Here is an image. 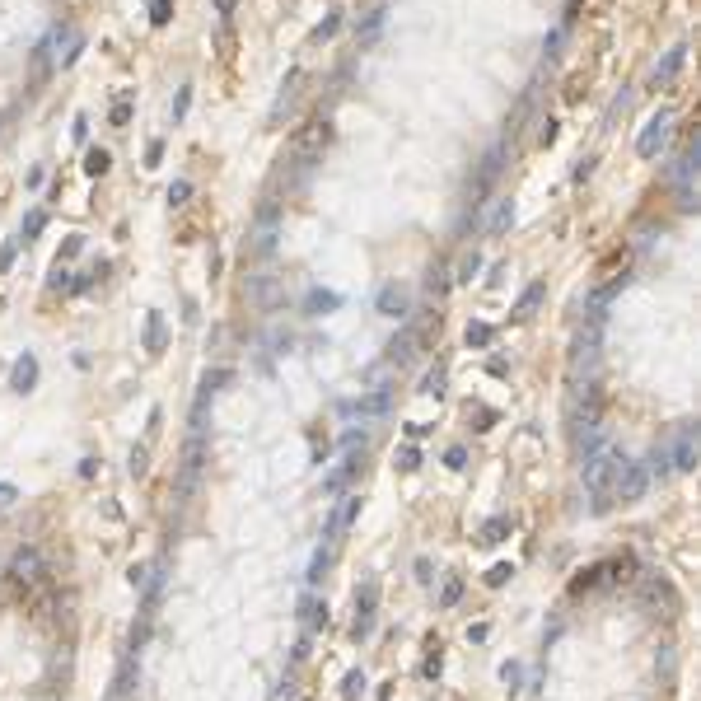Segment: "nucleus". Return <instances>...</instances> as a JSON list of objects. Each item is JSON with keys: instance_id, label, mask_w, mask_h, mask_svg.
I'll return each instance as SVG.
<instances>
[{"instance_id": "1", "label": "nucleus", "mask_w": 701, "mask_h": 701, "mask_svg": "<svg viewBox=\"0 0 701 701\" xmlns=\"http://www.w3.org/2000/svg\"><path fill=\"white\" fill-rule=\"evenodd\" d=\"M580 467H585V487L594 496V514H603L612 505V482H617V467H622V449L603 445L599 454H589Z\"/></svg>"}, {"instance_id": "2", "label": "nucleus", "mask_w": 701, "mask_h": 701, "mask_svg": "<svg viewBox=\"0 0 701 701\" xmlns=\"http://www.w3.org/2000/svg\"><path fill=\"white\" fill-rule=\"evenodd\" d=\"M327 141H332L327 122H323V117H313V122H304L300 131H295V141H290V155H295V164H313V159H323Z\"/></svg>"}, {"instance_id": "3", "label": "nucleus", "mask_w": 701, "mask_h": 701, "mask_svg": "<svg viewBox=\"0 0 701 701\" xmlns=\"http://www.w3.org/2000/svg\"><path fill=\"white\" fill-rule=\"evenodd\" d=\"M5 575H10L19 589H38V585L47 580V561H43V552H38V547H19V552L10 557V570H5Z\"/></svg>"}, {"instance_id": "4", "label": "nucleus", "mask_w": 701, "mask_h": 701, "mask_svg": "<svg viewBox=\"0 0 701 701\" xmlns=\"http://www.w3.org/2000/svg\"><path fill=\"white\" fill-rule=\"evenodd\" d=\"M646 487H650L646 463H636V458H622V467H617V482H612V501L631 505V501H641V496H646Z\"/></svg>"}, {"instance_id": "5", "label": "nucleus", "mask_w": 701, "mask_h": 701, "mask_svg": "<svg viewBox=\"0 0 701 701\" xmlns=\"http://www.w3.org/2000/svg\"><path fill=\"white\" fill-rule=\"evenodd\" d=\"M668 126H673V117H668V112L659 108L655 117H650V122L641 126V136H636V155H641V159H655L659 150L668 145Z\"/></svg>"}, {"instance_id": "6", "label": "nucleus", "mask_w": 701, "mask_h": 701, "mask_svg": "<svg viewBox=\"0 0 701 701\" xmlns=\"http://www.w3.org/2000/svg\"><path fill=\"white\" fill-rule=\"evenodd\" d=\"M276 224H281V206H276V201H267V206L257 211V229H253V253L257 257L276 253Z\"/></svg>"}, {"instance_id": "7", "label": "nucleus", "mask_w": 701, "mask_h": 701, "mask_svg": "<svg viewBox=\"0 0 701 701\" xmlns=\"http://www.w3.org/2000/svg\"><path fill=\"white\" fill-rule=\"evenodd\" d=\"M668 463H673V472H692L697 467V425H678V440L668 449Z\"/></svg>"}, {"instance_id": "8", "label": "nucleus", "mask_w": 701, "mask_h": 701, "mask_svg": "<svg viewBox=\"0 0 701 701\" xmlns=\"http://www.w3.org/2000/svg\"><path fill=\"white\" fill-rule=\"evenodd\" d=\"M374 309L384 313V318H407V313H412V295H407V286H398V281H388V286L379 290Z\"/></svg>"}, {"instance_id": "9", "label": "nucleus", "mask_w": 701, "mask_h": 701, "mask_svg": "<svg viewBox=\"0 0 701 701\" xmlns=\"http://www.w3.org/2000/svg\"><path fill=\"white\" fill-rule=\"evenodd\" d=\"M201 458H206V435H201V430H192L188 454H183V496H188V491L197 487V477H201Z\"/></svg>"}, {"instance_id": "10", "label": "nucleus", "mask_w": 701, "mask_h": 701, "mask_svg": "<svg viewBox=\"0 0 701 701\" xmlns=\"http://www.w3.org/2000/svg\"><path fill=\"white\" fill-rule=\"evenodd\" d=\"M416 346H421V332H416V327H402V332L388 342V356H384V360H388V365H398V369L412 365V360H416Z\"/></svg>"}, {"instance_id": "11", "label": "nucleus", "mask_w": 701, "mask_h": 701, "mask_svg": "<svg viewBox=\"0 0 701 701\" xmlns=\"http://www.w3.org/2000/svg\"><path fill=\"white\" fill-rule=\"evenodd\" d=\"M543 300H547V281H528V286L519 290V300H514V313H510V318H514V323H528Z\"/></svg>"}, {"instance_id": "12", "label": "nucleus", "mask_w": 701, "mask_h": 701, "mask_svg": "<svg viewBox=\"0 0 701 701\" xmlns=\"http://www.w3.org/2000/svg\"><path fill=\"white\" fill-rule=\"evenodd\" d=\"M388 407H393V388H374L360 402H342V412H351V416H388Z\"/></svg>"}, {"instance_id": "13", "label": "nucleus", "mask_w": 701, "mask_h": 701, "mask_svg": "<svg viewBox=\"0 0 701 701\" xmlns=\"http://www.w3.org/2000/svg\"><path fill=\"white\" fill-rule=\"evenodd\" d=\"M360 467H365V463H360V458H346L342 467H332V472H327V477H323V491H327V496H342V491H346V487H351V482L360 477Z\"/></svg>"}, {"instance_id": "14", "label": "nucleus", "mask_w": 701, "mask_h": 701, "mask_svg": "<svg viewBox=\"0 0 701 701\" xmlns=\"http://www.w3.org/2000/svg\"><path fill=\"white\" fill-rule=\"evenodd\" d=\"M10 384H14V393H33V384H38V356H19V360H14Z\"/></svg>"}, {"instance_id": "15", "label": "nucleus", "mask_w": 701, "mask_h": 701, "mask_svg": "<svg viewBox=\"0 0 701 701\" xmlns=\"http://www.w3.org/2000/svg\"><path fill=\"white\" fill-rule=\"evenodd\" d=\"M145 351H150V356L164 351V313H159V309L145 313Z\"/></svg>"}, {"instance_id": "16", "label": "nucleus", "mask_w": 701, "mask_h": 701, "mask_svg": "<svg viewBox=\"0 0 701 701\" xmlns=\"http://www.w3.org/2000/svg\"><path fill=\"white\" fill-rule=\"evenodd\" d=\"M510 220H514V206H510V197H505V201H496V211H491V220H487V234L501 239V234L510 229Z\"/></svg>"}, {"instance_id": "17", "label": "nucleus", "mask_w": 701, "mask_h": 701, "mask_svg": "<svg viewBox=\"0 0 701 701\" xmlns=\"http://www.w3.org/2000/svg\"><path fill=\"white\" fill-rule=\"evenodd\" d=\"M683 61H688V47L678 43V47H673V52L664 56V66L655 70V85H668V80H673V75H678V70H683Z\"/></svg>"}, {"instance_id": "18", "label": "nucleus", "mask_w": 701, "mask_h": 701, "mask_svg": "<svg viewBox=\"0 0 701 701\" xmlns=\"http://www.w3.org/2000/svg\"><path fill=\"white\" fill-rule=\"evenodd\" d=\"M304 309L309 313H332V309H342V295H332V290H309Z\"/></svg>"}, {"instance_id": "19", "label": "nucleus", "mask_w": 701, "mask_h": 701, "mask_svg": "<svg viewBox=\"0 0 701 701\" xmlns=\"http://www.w3.org/2000/svg\"><path fill=\"white\" fill-rule=\"evenodd\" d=\"M505 533H510V519H505V514H496V519H487V523H482V533H477V543H487V547H496V543H505Z\"/></svg>"}, {"instance_id": "20", "label": "nucleus", "mask_w": 701, "mask_h": 701, "mask_svg": "<svg viewBox=\"0 0 701 701\" xmlns=\"http://www.w3.org/2000/svg\"><path fill=\"white\" fill-rule=\"evenodd\" d=\"M43 229H47V211L38 206V211H28V215H23V224H19V244H28V239H38Z\"/></svg>"}, {"instance_id": "21", "label": "nucleus", "mask_w": 701, "mask_h": 701, "mask_svg": "<svg viewBox=\"0 0 701 701\" xmlns=\"http://www.w3.org/2000/svg\"><path fill=\"white\" fill-rule=\"evenodd\" d=\"M300 612H304V626H309V631H313V626H318V622H327V608H323V603H318V599H313V594H304Z\"/></svg>"}, {"instance_id": "22", "label": "nucleus", "mask_w": 701, "mask_h": 701, "mask_svg": "<svg viewBox=\"0 0 701 701\" xmlns=\"http://www.w3.org/2000/svg\"><path fill=\"white\" fill-rule=\"evenodd\" d=\"M108 168H112V155H108V150H89V155H85V173H89V178H103Z\"/></svg>"}, {"instance_id": "23", "label": "nucleus", "mask_w": 701, "mask_h": 701, "mask_svg": "<svg viewBox=\"0 0 701 701\" xmlns=\"http://www.w3.org/2000/svg\"><path fill=\"white\" fill-rule=\"evenodd\" d=\"M467 346H477V351H482V346H491V342H496V327H491V323H467Z\"/></svg>"}, {"instance_id": "24", "label": "nucleus", "mask_w": 701, "mask_h": 701, "mask_svg": "<svg viewBox=\"0 0 701 701\" xmlns=\"http://www.w3.org/2000/svg\"><path fill=\"white\" fill-rule=\"evenodd\" d=\"M445 379H449V369H445V365H435L430 374L421 379V393H425V398H440V393H445Z\"/></svg>"}, {"instance_id": "25", "label": "nucleus", "mask_w": 701, "mask_h": 701, "mask_svg": "<svg viewBox=\"0 0 701 701\" xmlns=\"http://www.w3.org/2000/svg\"><path fill=\"white\" fill-rule=\"evenodd\" d=\"M327 557H332V547H318V552H313V561H309V575H304V580H309V585H318V580H323V570H327Z\"/></svg>"}, {"instance_id": "26", "label": "nucleus", "mask_w": 701, "mask_h": 701, "mask_svg": "<svg viewBox=\"0 0 701 701\" xmlns=\"http://www.w3.org/2000/svg\"><path fill=\"white\" fill-rule=\"evenodd\" d=\"M379 603V580H365V589L356 594V612H374Z\"/></svg>"}, {"instance_id": "27", "label": "nucleus", "mask_w": 701, "mask_h": 701, "mask_svg": "<svg viewBox=\"0 0 701 701\" xmlns=\"http://www.w3.org/2000/svg\"><path fill=\"white\" fill-rule=\"evenodd\" d=\"M458 599H463V580L449 575V580H445V589H440V608H454Z\"/></svg>"}, {"instance_id": "28", "label": "nucleus", "mask_w": 701, "mask_h": 701, "mask_svg": "<svg viewBox=\"0 0 701 701\" xmlns=\"http://www.w3.org/2000/svg\"><path fill=\"white\" fill-rule=\"evenodd\" d=\"M168 19H173V0H150V23H155V28H164Z\"/></svg>"}, {"instance_id": "29", "label": "nucleus", "mask_w": 701, "mask_h": 701, "mask_svg": "<svg viewBox=\"0 0 701 701\" xmlns=\"http://www.w3.org/2000/svg\"><path fill=\"white\" fill-rule=\"evenodd\" d=\"M356 514H360V496H346V501L337 505V519H342V528H351V523H356Z\"/></svg>"}, {"instance_id": "30", "label": "nucleus", "mask_w": 701, "mask_h": 701, "mask_svg": "<svg viewBox=\"0 0 701 701\" xmlns=\"http://www.w3.org/2000/svg\"><path fill=\"white\" fill-rule=\"evenodd\" d=\"M650 477H668V472H673V463H668V449H655V454H650V467H646Z\"/></svg>"}, {"instance_id": "31", "label": "nucleus", "mask_w": 701, "mask_h": 701, "mask_svg": "<svg viewBox=\"0 0 701 701\" xmlns=\"http://www.w3.org/2000/svg\"><path fill=\"white\" fill-rule=\"evenodd\" d=\"M398 467H402V472H416V467H421V449H416V445H402L398 449Z\"/></svg>"}, {"instance_id": "32", "label": "nucleus", "mask_w": 701, "mask_h": 701, "mask_svg": "<svg viewBox=\"0 0 701 701\" xmlns=\"http://www.w3.org/2000/svg\"><path fill=\"white\" fill-rule=\"evenodd\" d=\"M482 271V253H463V262H458V281H472Z\"/></svg>"}, {"instance_id": "33", "label": "nucleus", "mask_w": 701, "mask_h": 701, "mask_svg": "<svg viewBox=\"0 0 701 701\" xmlns=\"http://www.w3.org/2000/svg\"><path fill=\"white\" fill-rule=\"evenodd\" d=\"M108 122H112V126H126V122H131V99H126V94L112 103V117H108Z\"/></svg>"}, {"instance_id": "34", "label": "nucleus", "mask_w": 701, "mask_h": 701, "mask_svg": "<svg viewBox=\"0 0 701 701\" xmlns=\"http://www.w3.org/2000/svg\"><path fill=\"white\" fill-rule=\"evenodd\" d=\"M188 197H192V183L188 178H178L173 188H168V206H188Z\"/></svg>"}, {"instance_id": "35", "label": "nucleus", "mask_w": 701, "mask_h": 701, "mask_svg": "<svg viewBox=\"0 0 701 701\" xmlns=\"http://www.w3.org/2000/svg\"><path fill=\"white\" fill-rule=\"evenodd\" d=\"M510 575H514V566H510V561H501V566H491V570H487V585H491V589H501Z\"/></svg>"}, {"instance_id": "36", "label": "nucleus", "mask_w": 701, "mask_h": 701, "mask_svg": "<svg viewBox=\"0 0 701 701\" xmlns=\"http://www.w3.org/2000/svg\"><path fill=\"white\" fill-rule=\"evenodd\" d=\"M369 631H374V612H356V622H351V636H356V641H365Z\"/></svg>"}, {"instance_id": "37", "label": "nucleus", "mask_w": 701, "mask_h": 701, "mask_svg": "<svg viewBox=\"0 0 701 701\" xmlns=\"http://www.w3.org/2000/svg\"><path fill=\"white\" fill-rule=\"evenodd\" d=\"M360 688H365V673L356 668V673H346V683H342V697H346V701H351V697H360Z\"/></svg>"}, {"instance_id": "38", "label": "nucleus", "mask_w": 701, "mask_h": 701, "mask_svg": "<svg viewBox=\"0 0 701 701\" xmlns=\"http://www.w3.org/2000/svg\"><path fill=\"white\" fill-rule=\"evenodd\" d=\"M188 108H192V89L183 85V89H178V99H173V122H183V117H188Z\"/></svg>"}, {"instance_id": "39", "label": "nucleus", "mask_w": 701, "mask_h": 701, "mask_svg": "<svg viewBox=\"0 0 701 701\" xmlns=\"http://www.w3.org/2000/svg\"><path fill=\"white\" fill-rule=\"evenodd\" d=\"M47 286H52V290H70V271L61 267V262H56V267H52V276H47Z\"/></svg>"}, {"instance_id": "40", "label": "nucleus", "mask_w": 701, "mask_h": 701, "mask_svg": "<svg viewBox=\"0 0 701 701\" xmlns=\"http://www.w3.org/2000/svg\"><path fill=\"white\" fill-rule=\"evenodd\" d=\"M159 159H164V141H159V136H155V141L145 145V168H155Z\"/></svg>"}, {"instance_id": "41", "label": "nucleus", "mask_w": 701, "mask_h": 701, "mask_svg": "<svg viewBox=\"0 0 701 701\" xmlns=\"http://www.w3.org/2000/svg\"><path fill=\"white\" fill-rule=\"evenodd\" d=\"M445 276H449L445 267H435V271H430V281H425V286H430V295H445V286H449Z\"/></svg>"}, {"instance_id": "42", "label": "nucleus", "mask_w": 701, "mask_h": 701, "mask_svg": "<svg viewBox=\"0 0 701 701\" xmlns=\"http://www.w3.org/2000/svg\"><path fill=\"white\" fill-rule=\"evenodd\" d=\"M80 248H85V239H80V234H70L66 244H61V257H56V262H66V257H75Z\"/></svg>"}, {"instance_id": "43", "label": "nucleus", "mask_w": 701, "mask_h": 701, "mask_svg": "<svg viewBox=\"0 0 701 701\" xmlns=\"http://www.w3.org/2000/svg\"><path fill=\"white\" fill-rule=\"evenodd\" d=\"M145 467H150V458H145V449H131V477H145Z\"/></svg>"}, {"instance_id": "44", "label": "nucleus", "mask_w": 701, "mask_h": 701, "mask_svg": "<svg viewBox=\"0 0 701 701\" xmlns=\"http://www.w3.org/2000/svg\"><path fill=\"white\" fill-rule=\"evenodd\" d=\"M14 253H19V239H10V244L0 248V271H10V262H14Z\"/></svg>"}, {"instance_id": "45", "label": "nucleus", "mask_w": 701, "mask_h": 701, "mask_svg": "<svg viewBox=\"0 0 701 701\" xmlns=\"http://www.w3.org/2000/svg\"><path fill=\"white\" fill-rule=\"evenodd\" d=\"M14 501H19V491H14V487H10V482H0V510H10V505H14Z\"/></svg>"}, {"instance_id": "46", "label": "nucleus", "mask_w": 701, "mask_h": 701, "mask_svg": "<svg viewBox=\"0 0 701 701\" xmlns=\"http://www.w3.org/2000/svg\"><path fill=\"white\" fill-rule=\"evenodd\" d=\"M445 463H449V467H463V463H467V449H463V445H454V449L445 454Z\"/></svg>"}, {"instance_id": "47", "label": "nucleus", "mask_w": 701, "mask_h": 701, "mask_svg": "<svg viewBox=\"0 0 701 701\" xmlns=\"http://www.w3.org/2000/svg\"><path fill=\"white\" fill-rule=\"evenodd\" d=\"M440 668H445V659H440V655H430V659H425V668H421V673H425V678H440Z\"/></svg>"}, {"instance_id": "48", "label": "nucleus", "mask_w": 701, "mask_h": 701, "mask_svg": "<svg viewBox=\"0 0 701 701\" xmlns=\"http://www.w3.org/2000/svg\"><path fill=\"white\" fill-rule=\"evenodd\" d=\"M501 678H505V683H510V688H519V678H523V668H519V664H505V668H501Z\"/></svg>"}, {"instance_id": "49", "label": "nucleus", "mask_w": 701, "mask_h": 701, "mask_svg": "<svg viewBox=\"0 0 701 701\" xmlns=\"http://www.w3.org/2000/svg\"><path fill=\"white\" fill-rule=\"evenodd\" d=\"M538 141H543V145H552V141H557V122H552V117L543 122V131H538Z\"/></svg>"}, {"instance_id": "50", "label": "nucleus", "mask_w": 701, "mask_h": 701, "mask_svg": "<svg viewBox=\"0 0 701 701\" xmlns=\"http://www.w3.org/2000/svg\"><path fill=\"white\" fill-rule=\"evenodd\" d=\"M75 141H89V117H85V112L75 117Z\"/></svg>"}, {"instance_id": "51", "label": "nucleus", "mask_w": 701, "mask_h": 701, "mask_svg": "<svg viewBox=\"0 0 701 701\" xmlns=\"http://www.w3.org/2000/svg\"><path fill=\"white\" fill-rule=\"evenodd\" d=\"M491 636V626L487 622H477V626H467V641H487Z\"/></svg>"}, {"instance_id": "52", "label": "nucleus", "mask_w": 701, "mask_h": 701, "mask_svg": "<svg viewBox=\"0 0 701 701\" xmlns=\"http://www.w3.org/2000/svg\"><path fill=\"white\" fill-rule=\"evenodd\" d=\"M337 28H342V14H332V19H327V23H323V28H318V38H332V33H337Z\"/></svg>"}, {"instance_id": "53", "label": "nucleus", "mask_w": 701, "mask_h": 701, "mask_svg": "<svg viewBox=\"0 0 701 701\" xmlns=\"http://www.w3.org/2000/svg\"><path fill=\"white\" fill-rule=\"evenodd\" d=\"M416 580H421V585H430V580H435V575H430V561H425V557L416 561Z\"/></svg>"}, {"instance_id": "54", "label": "nucleus", "mask_w": 701, "mask_h": 701, "mask_svg": "<svg viewBox=\"0 0 701 701\" xmlns=\"http://www.w3.org/2000/svg\"><path fill=\"white\" fill-rule=\"evenodd\" d=\"M407 435H412V440H425V435H430V425H425V421H412V425H407Z\"/></svg>"}, {"instance_id": "55", "label": "nucleus", "mask_w": 701, "mask_h": 701, "mask_svg": "<svg viewBox=\"0 0 701 701\" xmlns=\"http://www.w3.org/2000/svg\"><path fill=\"white\" fill-rule=\"evenodd\" d=\"M290 697H295V678H286V683H281V692H276V701H290Z\"/></svg>"}, {"instance_id": "56", "label": "nucleus", "mask_w": 701, "mask_h": 701, "mask_svg": "<svg viewBox=\"0 0 701 701\" xmlns=\"http://www.w3.org/2000/svg\"><path fill=\"white\" fill-rule=\"evenodd\" d=\"M215 14H220V19H229V14H234V0H215Z\"/></svg>"}]
</instances>
